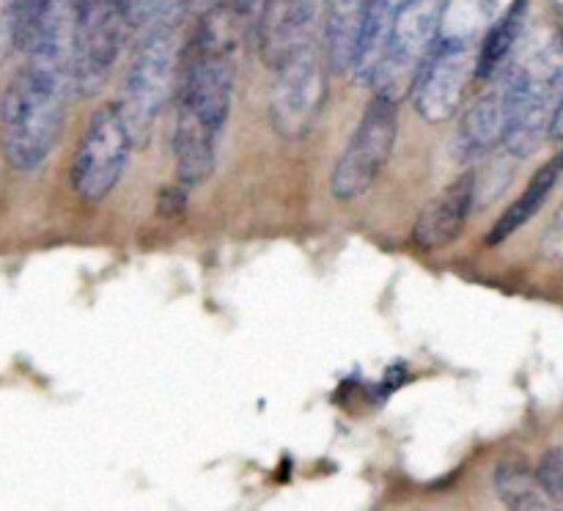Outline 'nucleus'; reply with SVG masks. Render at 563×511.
<instances>
[{
    "instance_id": "1",
    "label": "nucleus",
    "mask_w": 563,
    "mask_h": 511,
    "mask_svg": "<svg viewBox=\"0 0 563 511\" xmlns=\"http://www.w3.org/2000/svg\"><path fill=\"white\" fill-rule=\"evenodd\" d=\"M75 66L66 53H27L0 97V154L16 170L47 163L64 132Z\"/></svg>"
},
{
    "instance_id": "2",
    "label": "nucleus",
    "mask_w": 563,
    "mask_h": 511,
    "mask_svg": "<svg viewBox=\"0 0 563 511\" xmlns=\"http://www.w3.org/2000/svg\"><path fill=\"white\" fill-rule=\"evenodd\" d=\"M449 3L451 0H399L383 55L368 82L374 93L399 102L412 91L418 71L438 47Z\"/></svg>"
},
{
    "instance_id": "3",
    "label": "nucleus",
    "mask_w": 563,
    "mask_h": 511,
    "mask_svg": "<svg viewBox=\"0 0 563 511\" xmlns=\"http://www.w3.org/2000/svg\"><path fill=\"white\" fill-rule=\"evenodd\" d=\"M176 71V27L174 22L143 31L141 44L126 69L119 97V113L132 141L143 143L152 135L159 113L174 93Z\"/></svg>"
},
{
    "instance_id": "4",
    "label": "nucleus",
    "mask_w": 563,
    "mask_h": 511,
    "mask_svg": "<svg viewBox=\"0 0 563 511\" xmlns=\"http://www.w3.org/2000/svg\"><path fill=\"white\" fill-rule=\"evenodd\" d=\"M515 69V113L506 132L511 157H531L550 135L563 80V47H544Z\"/></svg>"
},
{
    "instance_id": "5",
    "label": "nucleus",
    "mask_w": 563,
    "mask_h": 511,
    "mask_svg": "<svg viewBox=\"0 0 563 511\" xmlns=\"http://www.w3.org/2000/svg\"><path fill=\"white\" fill-rule=\"evenodd\" d=\"M394 99L374 93L372 102L363 110L355 132L346 141L333 174H330V192L339 201H355L374 187L379 174L394 154L396 135H399V115Z\"/></svg>"
},
{
    "instance_id": "6",
    "label": "nucleus",
    "mask_w": 563,
    "mask_h": 511,
    "mask_svg": "<svg viewBox=\"0 0 563 511\" xmlns=\"http://www.w3.org/2000/svg\"><path fill=\"white\" fill-rule=\"evenodd\" d=\"M269 93V121L286 141H300L317 124L328 99V66L317 44L308 42L286 55Z\"/></svg>"
},
{
    "instance_id": "7",
    "label": "nucleus",
    "mask_w": 563,
    "mask_h": 511,
    "mask_svg": "<svg viewBox=\"0 0 563 511\" xmlns=\"http://www.w3.org/2000/svg\"><path fill=\"white\" fill-rule=\"evenodd\" d=\"M132 135L119 113V104H104L88 121L71 157L69 181L80 201L99 203L113 192L124 176L132 152Z\"/></svg>"
},
{
    "instance_id": "8",
    "label": "nucleus",
    "mask_w": 563,
    "mask_h": 511,
    "mask_svg": "<svg viewBox=\"0 0 563 511\" xmlns=\"http://www.w3.org/2000/svg\"><path fill=\"white\" fill-rule=\"evenodd\" d=\"M130 25L121 0H75V91L93 93L108 80L121 53V36Z\"/></svg>"
},
{
    "instance_id": "9",
    "label": "nucleus",
    "mask_w": 563,
    "mask_h": 511,
    "mask_svg": "<svg viewBox=\"0 0 563 511\" xmlns=\"http://www.w3.org/2000/svg\"><path fill=\"white\" fill-rule=\"evenodd\" d=\"M476 55L467 38L454 36L438 42L410 91L423 121H449L460 110L462 97L476 75Z\"/></svg>"
},
{
    "instance_id": "10",
    "label": "nucleus",
    "mask_w": 563,
    "mask_h": 511,
    "mask_svg": "<svg viewBox=\"0 0 563 511\" xmlns=\"http://www.w3.org/2000/svg\"><path fill=\"white\" fill-rule=\"evenodd\" d=\"M511 113H515V69L500 71L482 99L473 102L456 130V152L465 159H478L506 141Z\"/></svg>"
},
{
    "instance_id": "11",
    "label": "nucleus",
    "mask_w": 563,
    "mask_h": 511,
    "mask_svg": "<svg viewBox=\"0 0 563 511\" xmlns=\"http://www.w3.org/2000/svg\"><path fill=\"white\" fill-rule=\"evenodd\" d=\"M476 198V174H462L438 192L418 214L412 225V240L421 251H443L467 223V214Z\"/></svg>"
},
{
    "instance_id": "12",
    "label": "nucleus",
    "mask_w": 563,
    "mask_h": 511,
    "mask_svg": "<svg viewBox=\"0 0 563 511\" xmlns=\"http://www.w3.org/2000/svg\"><path fill=\"white\" fill-rule=\"evenodd\" d=\"M372 0H324V47L335 71H350Z\"/></svg>"
},
{
    "instance_id": "13",
    "label": "nucleus",
    "mask_w": 563,
    "mask_h": 511,
    "mask_svg": "<svg viewBox=\"0 0 563 511\" xmlns=\"http://www.w3.org/2000/svg\"><path fill=\"white\" fill-rule=\"evenodd\" d=\"M561 174H563V152L559 157L548 159V163L533 174L531 185L526 187V192H522V196L517 198L504 214H500L498 223H495L493 231H489V245H500V242L509 240L515 231H520L522 225H526L528 220L544 207V201L550 198V192H553L555 181L561 179Z\"/></svg>"
},
{
    "instance_id": "14",
    "label": "nucleus",
    "mask_w": 563,
    "mask_h": 511,
    "mask_svg": "<svg viewBox=\"0 0 563 511\" xmlns=\"http://www.w3.org/2000/svg\"><path fill=\"white\" fill-rule=\"evenodd\" d=\"M528 16V0H515L509 5L504 16L489 27L487 38L482 42V49L476 55V77H495L504 66V60L509 58V53L515 49V44L520 42V33L526 27Z\"/></svg>"
},
{
    "instance_id": "15",
    "label": "nucleus",
    "mask_w": 563,
    "mask_h": 511,
    "mask_svg": "<svg viewBox=\"0 0 563 511\" xmlns=\"http://www.w3.org/2000/svg\"><path fill=\"white\" fill-rule=\"evenodd\" d=\"M495 492L509 509H542L548 506L542 484L537 473L528 470L526 462L506 459L495 470Z\"/></svg>"
},
{
    "instance_id": "16",
    "label": "nucleus",
    "mask_w": 563,
    "mask_h": 511,
    "mask_svg": "<svg viewBox=\"0 0 563 511\" xmlns=\"http://www.w3.org/2000/svg\"><path fill=\"white\" fill-rule=\"evenodd\" d=\"M71 9L75 0H11V42L27 49L44 25L71 14Z\"/></svg>"
},
{
    "instance_id": "17",
    "label": "nucleus",
    "mask_w": 563,
    "mask_h": 511,
    "mask_svg": "<svg viewBox=\"0 0 563 511\" xmlns=\"http://www.w3.org/2000/svg\"><path fill=\"white\" fill-rule=\"evenodd\" d=\"M537 478L550 500H563V445H555L539 459Z\"/></svg>"
},
{
    "instance_id": "18",
    "label": "nucleus",
    "mask_w": 563,
    "mask_h": 511,
    "mask_svg": "<svg viewBox=\"0 0 563 511\" xmlns=\"http://www.w3.org/2000/svg\"><path fill=\"white\" fill-rule=\"evenodd\" d=\"M542 245L544 253H550V256H563V203L559 207V212L553 214V220H550Z\"/></svg>"
},
{
    "instance_id": "19",
    "label": "nucleus",
    "mask_w": 563,
    "mask_h": 511,
    "mask_svg": "<svg viewBox=\"0 0 563 511\" xmlns=\"http://www.w3.org/2000/svg\"><path fill=\"white\" fill-rule=\"evenodd\" d=\"M550 137H555V141H563V80H561L559 102H555L553 121H550Z\"/></svg>"
},
{
    "instance_id": "20",
    "label": "nucleus",
    "mask_w": 563,
    "mask_h": 511,
    "mask_svg": "<svg viewBox=\"0 0 563 511\" xmlns=\"http://www.w3.org/2000/svg\"><path fill=\"white\" fill-rule=\"evenodd\" d=\"M207 3H212V0H207Z\"/></svg>"
}]
</instances>
